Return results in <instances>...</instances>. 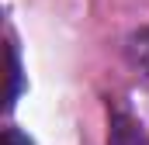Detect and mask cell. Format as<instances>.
Segmentation results:
<instances>
[{
  "label": "cell",
  "mask_w": 149,
  "mask_h": 145,
  "mask_svg": "<svg viewBox=\"0 0 149 145\" xmlns=\"http://www.w3.org/2000/svg\"><path fill=\"white\" fill-rule=\"evenodd\" d=\"M108 145H146V138H142L139 124H135L125 110H118V114H111V135H108Z\"/></svg>",
  "instance_id": "6da1fadb"
},
{
  "label": "cell",
  "mask_w": 149,
  "mask_h": 145,
  "mask_svg": "<svg viewBox=\"0 0 149 145\" xmlns=\"http://www.w3.org/2000/svg\"><path fill=\"white\" fill-rule=\"evenodd\" d=\"M125 52H128L132 66H135V69H139V72L149 79V28L135 31V35H128V45H125Z\"/></svg>",
  "instance_id": "7a4b0ae2"
},
{
  "label": "cell",
  "mask_w": 149,
  "mask_h": 145,
  "mask_svg": "<svg viewBox=\"0 0 149 145\" xmlns=\"http://www.w3.org/2000/svg\"><path fill=\"white\" fill-rule=\"evenodd\" d=\"M7 66H10V90H7V107H14L17 93H21V62H17V48L7 45Z\"/></svg>",
  "instance_id": "3957f363"
},
{
  "label": "cell",
  "mask_w": 149,
  "mask_h": 145,
  "mask_svg": "<svg viewBox=\"0 0 149 145\" xmlns=\"http://www.w3.org/2000/svg\"><path fill=\"white\" fill-rule=\"evenodd\" d=\"M3 145H31V138L21 135L17 128H7V131H3Z\"/></svg>",
  "instance_id": "277c9868"
}]
</instances>
